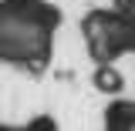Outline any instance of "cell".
Returning <instances> with one entry per match:
<instances>
[{
  "instance_id": "obj_1",
  "label": "cell",
  "mask_w": 135,
  "mask_h": 131,
  "mask_svg": "<svg viewBox=\"0 0 135 131\" xmlns=\"http://www.w3.org/2000/svg\"><path fill=\"white\" fill-rule=\"evenodd\" d=\"M95 81L101 84V91H115L118 84H122V81H118V74H115V71H98V74H95Z\"/></svg>"
},
{
  "instance_id": "obj_2",
  "label": "cell",
  "mask_w": 135,
  "mask_h": 131,
  "mask_svg": "<svg viewBox=\"0 0 135 131\" xmlns=\"http://www.w3.org/2000/svg\"><path fill=\"white\" fill-rule=\"evenodd\" d=\"M128 3H135V0H128ZM125 17H135V7H125Z\"/></svg>"
}]
</instances>
